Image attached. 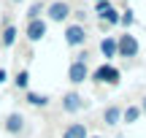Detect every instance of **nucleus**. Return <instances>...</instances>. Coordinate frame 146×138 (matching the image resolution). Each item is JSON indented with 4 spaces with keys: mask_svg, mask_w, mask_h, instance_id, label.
<instances>
[{
    "mask_svg": "<svg viewBox=\"0 0 146 138\" xmlns=\"http://www.w3.org/2000/svg\"><path fill=\"white\" fill-rule=\"evenodd\" d=\"M27 100H30L33 106H43V103H46V98H43V95H35V92H30V98H27Z\"/></svg>",
    "mask_w": 146,
    "mask_h": 138,
    "instance_id": "obj_14",
    "label": "nucleus"
},
{
    "mask_svg": "<svg viewBox=\"0 0 146 138\" xmlns=\"http://www.w3.org/2000/svg\"><path fill=\"white\" fill-rule=\"evenodd\" d=\"M3 79H5V70H0V84H3Z\"/></svg>",
    "mask_w": 146,
    "mask_h": 138,
    "instance_id": "obj_17",
    "label": "nucleus"
},
{
    "mask_svg": "<svg viewBox=\"0 0 146 138\" xmlns=\"http://www.w3.org/2000/svg\"><path fill=\"white\" fill-rule=\"evenodd\" d=\"M98 14L103 16L106 22H111V25H116V22H119V14H116V11L111 8V5L106 3V0H103V3H98Z\"/></svg>",
    "mask_w": 146,
    "mask_h": 138,
    "instance_id": "obj_6",
    "label": "nucleus"
},
{
    "mask_svg": "<svg viewBox=\"0 0 146 138\" xmlns=\"http://www.w3.org/2000/svg\"><path fill=\"white\" fill-rule=\"evenodd\" d=\"M65 41H68L70 46H81V43H84V30L78 25L68 27V30H65Z\"/></svg>",
    "mask_w": 146,
    "mask_h": 138,
    "instance_id": "obj_4",
    "label": "nucleus"
},
{
    "mask_svg": "<svg viewBox=\"0 0 146 138\" xmlns=\"http://www.w3.org/2000/svg\"><path fill=\"white\" fill-rule=\"evenodd\" d=\"M8 130H11V133L22 130V117H19V114H11V117H8Z\"/></svg>",
    "mask_w": 146,
    "mask_h": 138,
    "instance_id": "obj_12",
    "label": "nucleus"
},
{
    "mask_svg": "<svg viewBox=\"0 0 146 138\" xmlns=\"http://www.w3.org/2000/svg\"><path fill=\"white\" fill-rule=\"evenodd\" d=\"M87 79V65H84V60H76V62L70 65V81H84Z\"/></svg>",
    "mask_w": 146,
    "mask_h": 138,
    "instance_id": "obj_5",
    "label": "nucleus"
},
{
    "mask_svg": "<svg viewBox=\"0 0 146 138\" xmlns=\"http://www.w3.org/2000/svg\"><path fill=\"white\" fill-rule=\"evenodd\" d=\"M119 117H122L119 108H114V106L106 108V122H108V125H116V122H119Z\"/></svg>",
    "mask_w": 146,
    "mask_h": 138,
    "instance_id": "obj_10",
    "label": "nucleus"
},
{
    "mask_svg": "<svg viewBox=\"0 0 146 138\" xmlns=\"http://www.w3.org/2000/svg\"><path fill=\"white\" fill-rule=\"evenodd\" d=\"M95 138H98V135H95Z\"/></svg>",
    "mask_w": 146,
    "mask_h": 138,
    "instance_id": "obj_19",
    "label": "nucleus"
},
{
    "mask_svg": "<svg viewBox=\"0 0 146 138\" xmlns=\"http://www.w3.org/2000/svg\"><path fill=\"white\" fill-rule=\"evenodd\" d=\"M43 33H46V22L30 19V25H27V38H30V41H41Z\"/></svg>",
    "mask_w": 146,
    "mask_h": 138,
    "instance_id": "obj_3",
    "label": "nucleus"
},
{
    "mask_svg": "<svg viewBox=\"0 0 146 138\" xmlns=\"http://www.w3.org/2000/svg\"><path fill=\"white\" fill-rule=\"evenodd\" d=\"M14 38H16V30H14V27H5V33H3V43H5V46H11V43H14Z\"/></svg>",
    "mask_w": 146,
    "mask_h": 138,
    "instance_id": "obj_13",
    "label": "nucleus"
},
{
    "mask_svg": "<svg viewBox=\"0 0 146 138\" xmlns=\"http://www.w3.org/2000/svg\"><path fill=\"white\" fill-rule=\"evenodd\" d=\"M100 49H103L106 57H114V54H116V41H114V38H106V41L100 43Z\"/></svg>",
    "mask_w": 146,
    "mask_h": 138,
    "instance_id": "obj_9",
    "label": "nucleus"
},
{
    "mask_svg": "<svg viewBox=\"0 0 146 138\" xmlns=\"http://www.w3.org/2000/svg\"><path fill=\"white\" fill-rule=\"evenodd\" d=\"M116 52H119L122 57H135L138 54V41L133 35H122L119 41H116Z\"/></svg>",
    "mask_w": 146,
    "mask_h": 138,
    "instance_id": "obj_1",
    "label": "nucleus"
},
{
    "mask_svg": "<svg viewBox=\"0 0 146 138\" xmlns=\"http://www.w3.org/2000/svg\"><path fill=\"white\" fill-rule=\"evenodd\" d=\"M98 3H103V0H98Z\"/></svg>",
    "mask_w": 146,
    "mask_h": 138,
    "instance_id": "obj_18",
    "label": "nucleus"
},
{
    "mask_svg": "<svg viewBox=\"0 0 146 138\" xmlns=\"http://www.w3.org/2000/svg\"><path fill=\"white\" fill-rule=\"evenodd\" d=\"M138 114H141V111H138V108L133 106V108H127V114H125V119H127V122H135V119H138Z\"/></svg>",
    "mask_w": 146,
    "mask_h": 138,
    "instance_id": "obj_15",
    "label": "nucleus"
},
{
    "mask_svg": "<svg viewBox=\"0 0 146 138\" xmlns=\"http://www.w3.org/2000/svg\"><path fill=\"white\" fill-rule=\"evenodd\" d=\"M62 138H87V130H84V125H70Z\"/></svg>",
    "mask_w": 146,
    "mask_h": 138,
    "instance_id": "obj_8",
    "label": "nucleus"
},
{
    "mask_svg": "<svg viewBox=\"0 0 146 138\" xmlns=\"http://www.w3.org/2000/svg\"><path fill=\"white\" fill-rule=\"evenodd\" d=\"M16 87H27V70H22V73L16 76Z\"/></svg>",
    "mask_w": 146,
    "mask_h": 138,
    "instance_id": "obj_16",
    "label": "nucleus"
},
{
    "mask_svg": "<svg viewBox=\"0 0 146 138\" xmlns=\"http://www.w3.org/2000/svg\"><path fill=\"white\" fill-rule=\"evenodd\" d=\"M95 81H103V84H116L119 81V70L114 65H100L95 70Z\"/></svg>",
    "mask_w": 146,
    "mask_h": 138,
    "instance_id": "obj_2",
    "label": "nucleus"
},
{
    "mask_svg": "<svg viewBox=\"0 0 146 138\" xmlns=\"http://www.w3.org/2000/svg\"><path fill=\"white\" fill-rule=\"evenodd\" d=\"M78 100H81L78 95H68V98H65V111H76V108L81 106Z\"/></svg>",
    "mask_w": 146,
    "mask_h": 138,
    "instance_id": "obj_11",
    "label": "nucleus"
},
{
    "mask_svg": "<svg viewBox=\"0 0 146 138\" xmlns=\"http://www.w3.org/2000/svg\"><path fill=\"white\" fill-rule=\"evenodd\" d=\"M49 16H52L54 22H62L65 16H68V5H65V3H52V8H49Z\"/></svg>",
    "mask_w": 146,
    "mask_h": 138,
    "instance_id": "obj_7",
    "label": "nucleus"
}]
</instances>
